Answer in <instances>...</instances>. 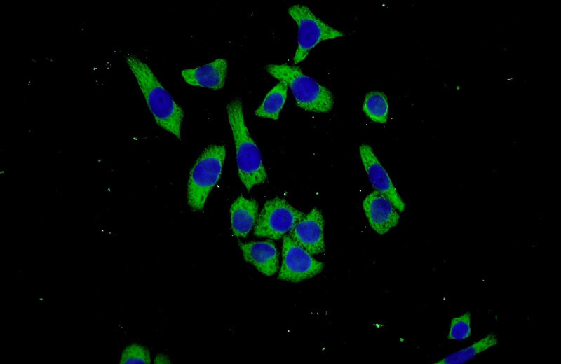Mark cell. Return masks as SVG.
Listing matches in <instances>:
<instances>
[{
    "mask_svg": "<svg viewBox=\"0 0 561 364\" xmlns=\"http://www.w3.org/2000/svg\"><path fill=\"white\" fill-rule=\"evenodd\" d=\"M125 61L133 74L156 123L181 139L182 108L174 101L150 67L136 55L128 52Z\"/></svg>",
    "mask_w": 561,
    "mask_h": 364,
    "instance_id": "6da1fadb",
    "label": "cell"
},
{
    "mask_svg": "<svg viewBox=\"0 0 561 364\" xmlns=\"http://www.w3.org/2000/svg\"><path fill=\"white\" fill-rule=\"evenodd\" d=\"M226 111L236 147L238 176L250 191L254 186L266 180L262 156L245 123L241 100L233 99L227 104Z\"/></svg>",
    "mask_w": 561,
    "mask_h": 364,
    "instance_id": "7a4b0ae2",
    "label": "cell"
},
{
    "mask_svg": "<svg viewBox=\"0 0 561 364\" xmlns=\"http://www.w3.org/2000/svg\"><path fill=\"white\" fill-rule=\"evenodd\" d=\"M265 70L290 88L298 107L315 113H327L334 106L331 91L296 66L268 64Z\"/></svg>",
    "mask_w": 561,
    "mask_h": 364,
    "instance_id": "3957f363",
    "label": "cell"
},
{
    "mask_svg": "<svg viewBox=\"0 0 561 364\" xmlns=\"http://www.w3.org/2000/svg\"><path fill=\"white\" fill-rule=\"evenodd\" d=\"M226 157L224 145L208 146L194 163L188 180L187 203L194 211L201 210L218 182Z\"/></svg>",
    "mask_w": 561,
    "mask_h": 364,
    "instance_id": "277c9868",
    "label": "cell"
},
{
    "mask_svg": "<svg viewBox=\"0 0 561 364\" xmlns=\"http://www.w3.org/2000/svg\"><path fill=\"white\" fill-rule=\"evenodd\" d=\"M288 12L298 28L297 48L293 58L295 64L304 61L320 42L345 34L321 20L305 5L294 4L289 7Z\"/></svg>",
    "mask_w": 561,
    "mask_h": 364,
    "instance_id": "5b68a950",
    "label": "cell"
},
{
    "mask_svg": "<svg viewBox=\"0 0 561 364\" xmlns=\"http://www.w3.org/2000/svg\"><path fill=\"white\" fill-rule=\"evenodd\" d=\"M304 216V212L285 200L274 197L264 204L258 215L255 235L278 240L290 232Z\"/></svg>",
    "mask_w": 561,
    "mask_h": 364,
    "instance_id": "8992f818",
    "label": "cell"
},
{
    "mask_svg": "<svg viewBox=\"0 0 561 364\" xmlns=\"http://www.w3.org/2000/svg\"><path fill=\"white\" fill-rule=\"evenodd\" d=\"M324 264L314 259L306 249L285 235L282 246V265L278 279L299 282L319 274Z\"/></svg>",
    "mask_w": 561,
    "mask_h": 364,
    "instance_id": "52a82bcc",
    "label": "cell"
},
{
    "mask_svg": "<svg viewBox=\"0 0 561 364\" xmlns=\"http://www.w3.org/2000/svg\"><path fill=\"white\" fill-rule=\"evenodd\" d=\"M359 151L363 165L373 188L386 195L397 210L403 211L405 204L372 147L363 144L360 145Z\"/></svg>",
    "mask_w": 561,
    "mask_h": 364,
    "instance_id": "ba28073f",
    "label": "cell"
},
{
    "mask_svg": "<svg viewBox=\"0 0 561 364\" xmlns=\"http://www.w3.org/2000/svg\"><path fill=\"white\" fill-rule=\"evenodd\" d=\"M325 220L321 210L315 207L295 225L290 236L310 254L316 255L325 250Z\"/></svg>",
    "mask_w": 561,
    "mask_h": 364,
    "instance_id": "9c48e42d",
    "label": "cell"
},
{
    "mask_svg": "<svg viewBox=\"0 0 561 364\" xmlns=\"http://www.w3.org/2000/svg\"><path fill=\"white\" fill-rule=\"evenodd\" d=\"M363 208L370 226L379 234L388 232L399 221L400 216L392 202L375 190L364 199Z\"/></svg>",
    "mask_w": 561,
    "mask_h": 364,
    "instance_id": "30bf717a",
    "label": "cell"
},
{
    "mask_svg": "<svg viewBox=\"0 0 561 364\" xmlns=\"http://www.w3.org/2000/svg\"><path fill=\"white\" fill-rule=\"evenodd\" d=\"M239 246L244 259L259 272L268 276L277 272L278 253L273 241L239 242Z\"/></svg>",
    "mask_w": 561,
    "mask_h": 364,
    "instance_id": "8fae6325",
    "label": "cell"
},
{
    "mask_svg": "<svg viewBox=\"0 0 561 364\" xmlns=\"http://www.w3.org/2000/svg\"><path fill=\"white\" fill-rule=\"evenodd\" d=\"M227 71L226 59L219 58L201 66L184 69L181 74L189 85L217 90L224 85Z\"/></svg>",
    "mask_w": 561,
    "mask_h": 364,
    "instance_id": "7c38bea8",
    "label": "cell"
},
{
    "mask_svg": "<svg viewBox=\"0 0 561 364\" xmlns=\"http://www.w3.org/2000/svg\"><path fill=\"white\" fill-rule=\"evenodd\" d=\"M231 224L234 236L246 237L255 225L258 204L255 200L239 196L230 207Z\"/></svg>",
    "mask_w": 561,
    "mask_h": 364,
    "instance_id": "4fadbf2b",
    "label": "cell"
},
{
    "mask_svg": "<svg viewBox=\"0 0 561 364\" xmlns=\"http://www.w3.org/2000/svg\"><path fill=\"white\" fill-rule=\"evenodd\" d=\"M497 337L489 333L471 346L454 351L435 364H461L474 358L478 354L497 344Z\"/></svg>",
    "mask_w": 561,
    "mask_h": 364,
    "instance_id": "5bb4252c",
    "label": "cell"
},
{
    "mask_svg": "<svg viewBox=\"0 0 561 364\" xmlns=\"http://www.w3.org/2000/svg\"><path fill=\"white\" fill-rule=\"evenodd\" d=\"M288 85L280 81L266 95L261 105L256 109L259 117L277 120L287 99Z\"/></svg>",
    "mask_w": 561,
    "mask_h": 364,
    "instance_id": "9a60e30c",
    "label": "cell"
},
{
    "mask_svg": "<svg viewBox=\"0 0 561 364\" xmlns=\"http://www.w3.org/2000/svg\"><path fill=\"white\" fill-rule=\"evenodd\" d=\"M388 103L386 95L380 91H372L366 94L362 110L372 121L385 123L388 116Z\"/></svg>",
    "mask_w": 561,
    "mask_h": 364,
    "instance_id": "2e32d148",
    "label": "cell"
},
{
    "mask_svg": "<svg viewBox=\"0 0 561 364\" xmlns=\"http://www.w3.org/2000/svg\"><path fill=\"white\" fill-rule=\"evenodd\" d=\"M471 334V313L466 312L452 318L447 338L450 340L462 341Z\"/></svg>",
    "mask_w": 561,
    "mask_h": 364,
    "instance_id": "e0dca14e",
    "label": "cell"
},
{
    "mask_svg": "<svg viewBox=\"0 0 561 364\" xmlns=\"http://www.w3.org/2000/svg\"><path fill=\"white\" fill-rule=\"evenodd\" d=\"M151 363L149 351L145 346L137 344H132L126 346L121 356L120 363Z\"/></svg>",
    "mask_w": 561,
    "mask_h": 364,
    "instance_id": "ac0fdd59",
    "label": "cell"
},
{
    "mask_svg": "<svg viewBox=\"0 0 561 364\" xmlns=\"http://www.w3.org/2000/svg\"><path fill=\"white\" fill-rule=\"evenodd\" d=\"M154 363L156 364H169L171 363L170 358L168 356L164 355L163 354H159L156 355Z\"/></svg>",
    "mask_w": 561,
    "mask_h": 364,
    "instance_id": "d6986e66",
    "label": "cell"
}]
</instances>
